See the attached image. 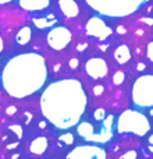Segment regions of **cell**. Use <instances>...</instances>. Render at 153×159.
I'll list each match as a JSON object with an SVG mask.
<instances>
[{"instance_id": "cell-8", "label": "cell", "mask_w": 153, "mask_h": 159, "mask_svg": "<svg viewBox=\"0 0 153 159\" xmlns=\"http://www.w3.org/2000/svg\"><path fill=\"white\" fill-rule=\"evenodd\" d=\"M86 32H88V35L93 36V38H98L99 41H104L111 34V30L104 24L103 20L90 18L86 24Z\"/></svg>"}, {"instance_id": "cell-25", "label": "cell", "mask_w": 153, "mask_h": 159, "mask_svg": "<svg viewBox=\"0 0 153 159\" xmlns=\"http://www.w3.org/2000/svg\"><path fill=\"white\" fill-rule=\"evenodd\" d=\"M17 145H18V143H15V144H10V145H7V148H8V149H13V148H15Z\"/></svg>"}, {"instance_id": "cell-26", "label": "cell", "mask_w": 153, "mask_h": 159, "mask_svg": "<svg viewBox=\"0 0 153 159\" xmlns=\"http://www.w3.org/2000/svg\"><path fill=\"white\" fill-rule=\"evenodd\" d=\"M86 48V43H84V45H78V50H82V49H85Z\"/></svg>"}, {"instance_id": "cell-3", "label": "cell", "mask_w": 153, "mask_h": 159, "mask_svg": "<svg viewBox=\"0 0 153 159\" xmlns=\"http://www.w3.org/2000/svg\"><path fill=\"white\" fill-rule=\"evenodd\" d=\"M113 130H114V116L107 115L106 117L102 120L100 129L96 131L92 123L89 121H82L78 126V134L84 138L85 141L96 144H106L111 140L113 137Z\"/></svg>"}, {"instance_id": "cell-28", "label": "cell", "mask_w": 153, "mask_h": 159, "mask_svg": "<svg viewBox=\"0 0 153 159\" xmlns=\"http://www.w3.org/2000/svg\"><path fill=\"white\" fill-rule=\"evenodd\" d=\"M2 49H3V39L0 38V52H2Z\"/></svg>"}, {"instance_id": "cell-14", "label": "cell", "mask_w": 153, "mask_h": 159, "mask_svg": "<svg viewBox=\"0 0 153 159\" xmlns=\"http://www.w3.org/2000/svg\"><path fill=\"white\" fill-rule=\"evenodd\" d=\"M31 36H32V31H31V28L24 27L22 30L18 31V34H17V36H15V41H17V43H20V45H25V43L29 42Z\"/></svg>"}, {"instance_id": "cell-21", "label": "cell", "mask_w": 153, "mask_h": 159, "mask_svg": "<svg viewBox=\"0 0 153 159\" xmlns=\"http://www.w3.org/2000/svg\"><path fill=\"white\" fill-rule=\"evenodd\" d=\"M103 89H104L103 85H96L95 89H93V92H95V95H100V93L103 92Z\"/></svg>"}, {"instance_id": "cell-16", "label": "cell", "mask_w": 153, "mask_h": 159, "mask_svg": "<svg viewBox=\"0 0 153 159\" xmlns=\"http://www.w3.org/2000/svg\"><path fill=\"white\" fill-rule=\"evenodd\" d=\"M106 112H104V109H96L95 113H93V119L98 121H102L104 117H106Z\"/></svg>"}, {"instance_id": "cell-18", "label": "cell", "mask_w": 153, "mask_h": 159, "mask_svg": "<svg viewBox=\"0 0 153 159\" xmlns=\"http://www.w3.org/2000/svg\"><path fill=\"white\" fill-rule=\"evenodd\" d=\"M113 81H114V84H116V85L121 84V82L124 81V73H123V71L116 73V74H114V78H113Z\"/></svg>"}, {"instance_id": "cell-24", "label": "cell", "mask_w": 153, "mask_h": 159, "mask_svg": "<svg viewBox=\"0 0 153 159\" xmlns=\"http://www.w3.org/2000/svg\"><path fill=\"white\" fill-rule=\"evenodd\" d=\"M15 107H13V106H10V107H8V109H7V115H13V113H15Z\"/></svg>"}, {"instance_id": "cell-6", "label": "cell", "mask_w": 153, "mask_h": 159, "mask_svg": "<svg viewBox=\"0 0 153 159\" xmlns=\"http://www.w3.org/2000/svg\"><path fill=\"white\" fill-rule=\"evenodd\" d=\"M67 159H107V154L95 145H79L67 155Z\"/></svg>"}, {"instance_id": "cell-22", "label": "cell", "mask_w": 153, "mask_h": 159, "mask_svg": "<svg viewBox=\"0 0 153 159\" xmlns=\"http://www.w3.org/2000/svg\"><path fill=\"white\" fill-rule=\"evenodd\" d=\"M152 48H153V43L152 42H149V45H148V57H149V60L152 61Z\"/></svg>"}, {"instance_id": "cell-10", "label": "cell", "mask_w": 153, "mask_h": 159, "mask_svg": "<svg viewBox=\"0 0 153 159\" xmlns=\"http://www.w3.org/2000/svg\"><path fill=\"white\" fill-rule=\"evenodd\" d=\"M59 4H60V8L63 11V14L66 17H76L79 13L78 4L74 2V0H59Z\"/></svg>"}, {"instance_id": "cell-7", "label": "cell", "mask_w": 153, "mask_h": 159, "mask_svg": "<svg viewBox=\"0 0 153 159\" xmlns=\"http://www.w3.org/2000/svg\"><path fill=\"white\" fill-rule=\"evenodd\" d=\"M71 32L64 27H57L55 30H52L47 35V43L50 48L56 50L64 49L67 45L71 42Z\"/></svg>"}, {"instance_id": "cell-19", "label": "cell", "mask_w": 153, "mask_h": 159, "mask_svg": "<svg viewBox=\"0 0 153 159\" xmlns=\"http://www.w3.org/2000/svg\"><path fill=\"white\" fill-rule=\"evenodd\" d=\"M120 159H137V152L135 151H128L124 155H121Z\"/></svg>"}, {"instance_id": "cell-9", "label": "cell", "mask_w": 153, "mask_h": 159, "mask_svg": "<svg viewBox=\"0 0 153 159\" xmlns=\"http://www.w3.org/2000/svg\"><path fill=\"white\" fill-rule=\"evenodd\" d=\"M86 73L89 74V77H92L95 80L106 77V74H107V64H106V61H104L103 59H99V57H95V59L88 60V63H86Z\"/></svg>"}, {"instance_id": "cell-20", "label": "cell", "mask_w": 153, "mask_h": 159, "mask_svg": "<svg viewBox=\"0 0 153 159\" xmlns=\"http://www.w3.org/2000/svg\"><path fill=\"white\" fill-rule=\"evenodd\" d=\"M10 130H13V131L17 134V137H18V138L22 137V129H21V126H18V124H15V126H10Z\"/></svg>"}, {"instance_id": "cell-4", "label": "cell", "mask_w": 153, "mask_h": 159, "mask_svg": "<svg viewBox=\"0 0 153 159\" xmlns=\"http://www.w3.org/2000/svg\"><path fill=\"white\" fill-rule=\"evenodd\" d=\"M117 130L120 134L131 133L138 137H143L151 130V124L142 113H138L135 110H127L121 113V116L118 117Z\"/></svg>"}, {"instance_id": "cell-12", "label": "cell", "mask_w": 153, "mask_h": 159, "mask_svg": "<svg viewBox=\"0 0 153 159\" xmlns=\"http://www.w3.org/2000/svg\"><path fill=\"white\" fill-rule=\"evenodd\" d=\"M46 148H47V138L46 137H38L31 143L29 151L35 155H41L46 151Z\"/></svg>"}, {"instance_id": "cell-17", "label": "cell", "mask_w": 153, "mask_h": 159, "mask_svg": "<svg viewBox=\"0 0 153 159\" xmlns=\"http://www.w3.org/2000/svg\"><path fill=\"white\" fill-rule=\"evenodd\" d=\"M60 141H63L64 144H67V145H70V144L74 143V135L70 134V133H67V134H63L60 137Z\"/></svg>"}, {"instance_id": "cell-13", "label": "cell", "mask_w": 153, "mask_h": 159, "mask_svg": "<svg viewBox=\"0 0 153 159\" xmlns=\"http://www.w3.org/2000/svg\"><path fill=\"white\" fill-rule=\"evenodd\" d=\"M114 57L116 60L118 61V63H127V61L131 59V50H129L128 46H125V45H121L120 48H117V50H116L114 53Z\"/></svg>"}, {"instance_id": "cell-2", "label": "cell", "mask_w": 153, "mask_h": 159, "mask_svg": "<svg viewBox=\"0 0 153 159\" xmlns=\"http://www.w3.org/2000/svg\"><path fill=\"white\" fill-rule=\"evenodd\" d=\"M76 80L56 81L45 91L42 96V112L47 121L57 129H70L79 121L86 103H66Z\"/></svg>"}, {"instance_id": "cell-15", "label": "cell", "mask_w": 153, "mask_h": 159, "mask_svg": "<svg viewBox=\"0 0 153 159\" xmlns=\"http://www.w3.org/2000/svg\"><path fill=\"white\" fill-rule=\"evenodd\" d=\"M55 21L56 20H50L49 21V18H38V20H35V25L39 28H46L49 25H52Z\"/></svg>"}, {"instance_id": "cell-1", "label": "cell", "mask_w": 153, "mask_h": 159, "mask_svg": "<svg viewBox=\"0 0 153 159\" xmlns=\"http://www.w3.org/2000/svg\"><path fill=\"white\" fill-rule=\"evenodd\" d=\"M25 77H27V81L29 82L33 92L42 88L47 77L46 63L42 56L36 55V53H29L28 64L27 53L11 59L7 63L6 69L3 70V88L13 98L22 99L24 96H28Z\"/></svg>"}, {"instance_id": "cell-23", "label": "cell", "mask_w": 153, "mask_h": 159, "mask_svg": "<svg viewBox=\"0 0 153 159\" xmlns=\"http://www.w3.org/2000/svg\"><path fill=\"white\" fill-rule=\"evenodd\" d=\"M76 66H78V60H76V59H72V60H70V67H71V69H75Z\"/></svg>"}, {"instance_id": "cell-11", "label": "cell", "mask_w": 153, "mask_h": 159, "mask_svg": "<svg viewBox=\"0 0 153 159\" xmlns=\"http://www.w3.org/2000/svg\"><path fill=\"white\" fill-rule=\"evenodd\" d=\"M49 3L50 0H20L21 7H24V10H29V11L43 10Z\"/></svg>"}, {"instance_id": "cell-5", "label": "cell", "mask_w": 153, "mask_h": 159, "mask_svg": "<svg viewBox=\"0 0 153 159\" xmlns=\"http://www.w3.org/2000/svg\"><path fill=\"white\" fill-rule=\"evenodd\" d=\"M152 81L153 77L151 74L143 75L137 80L132 89V101L139 107H152Z\"/></svg>"}, {"instance_id": "cell-29", "label": "cell", "mask_w": 153, "mask_h": 159, "mask_svg": "<svg viewBox=\"0 0 153 159\" xmlns=\"http://www.w3.org/2000/svg\"><path fill=\"white\" fill-rule=\"evenodd\" d=\"M8 2H11V0H0V4H3V3H8Z\"/></svg>"}, {"instance_id": "cell-27", "label": "cell", "mask_w": 153, "mask_h": 159, "mask_svg": "<svg viewBox=\"0 0 153 159\" xmlns=\"http://www.w3.org/2000/svg\"><path fill=\"white\" fill-rule=\"evenodd\" d=\"M39 126H41V129H45V127H46V123H45V121H41Z\"/></svg>"}]
</instances>
